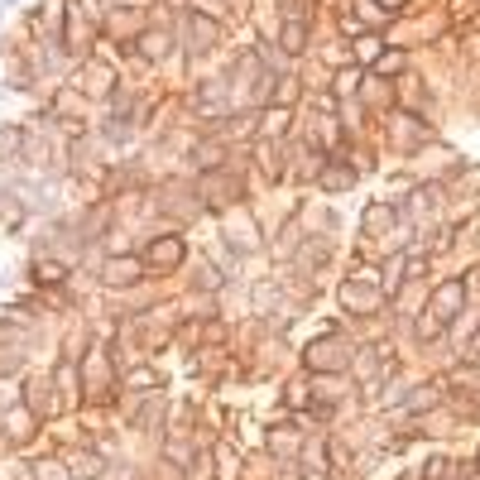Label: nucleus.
Returning a JSON list of instances; mask_svg holds the SVG:
<instances>
[{
    "mask_svg": "<svg viewBox=\"0 0 480 480\" xmlns=\"http://www.w3.org/2000/svg\"><path fill=\"white\" fill-rule=\"evenodd\" d=\"M183 260V245L173 240V236H164V240H154L149 245V265H159V269H173Z\"/></svg>",
    "mask_w": 480,
    "mask_h": 480,
    "instance_id": "f257e3e1",
    "label": "nucleus"
},
{
    "mask_svg": "<svg viewBox=\"0 0 480 480\" xmlns=\"http://www.w3.org/2000/svg\"><path fill=\"white\" fill-rule=\"evenodd\" d=\"M307 361H312V370H341V365H346V351H341L336 341H327V346H312Z\"/></svg>",
    "mask_w": 480,
    "mask_h": 480,
    "instance_id": "f03ea898",
    "label": "nucleus"
},
{
    "mask_svg": "<svg viewBox=\"0 0 480 480\" xmlns=\"http://www.w3.org/2000/svg\"><path fill=\"white\" fill-rule=\"evenodd\" d=\"M461 293H466L461 284H447V288H437V298H432V303H437V312H432V317H452V312L461 307Z\"/></svg>",
    "mask_w": 480,
    "mask_h": 480,
    "instance_id": "7ed1b4c3",
    "label": "nucleus"
},
{
    "mask_svg": "<svg viewBox=\"0 0 480 480\" xmlns=\"http://www.w3.org/2000/svg\"><path fill=\"white\" fill-rule=\"evenodd\" d=\"M140 279V265L135 260H111L106 265V284H135Z\"/></svg>",
    "mask_w": 480,
    "mask_h": 480,
    "instance_id": "20e7f679",
    "label": "nucleus"
},
{
    "mask_svg": "<svg viewBox=\"0 0 480 480\" xmlns=\"http://www.w3.org/2000/svg\"><path fill=\"white\" fill-rule=\"evenodd\" d=\"M73 476H77V480L101 476V461H96V457H77V461H73Z\"/></svg>",
    "mask_w": 480,
    "mask_h": 480,
    "instance_id": "39448f33",
    "label": "nucleus"
},
{
    "mask_svg": "<svg viewBox=\"0 0 480 480\" xmlns=\"http://www.w3.org/2000/svg\"><path fill=\"white\" fill-rule=\"evenodd\" d=\"M303 39H307V29H303V24H288V29H284V48H288V53H303Z\"/></svg>",
    "mask_w": 480,
    "mask_h": 480,
    "instance_id": "423d86ee",
    "label": "nucleus"
},
{
    "mask_svg": "<svg viewBox=\"0 0 480 480\" xmlns=\"http://www.w3.org/2000/svg\"><path fill=\"white\" fill-rule=\"evenodd\" d=\"M144 53H149V58L169 53V34H164V39H159V34H149V39H144Z\"/></svg>",
    "mask_w": 480,
    "mask_h": 480,
    "instance_id": "0eeeda50",
    "label": "nucleus"
},
{
    "mask_svg": "<svg viewBox=\"0 0 480 480\" xmlns=\"http://www.w3.org/2000/svg\"><path fill=\"white\" fill-rule=\"evenodd\" d=\"M284 125H288V111H284V106L265 115V130H269V135H274V130H284Z\"/></svg>",
    "mask_w": 480,
    "mask_h": 480,
    "instance_id": "6e6552de",
    "label": "nucleus"
},
{
    "mask_svg": "<svg viewBox=\"0 0 480 480\" xmlns=\"http://www.w3.org/2000/svg\"><path fill=\"white\" fill-rule=\"evenodd\" d=\"M192 34H197V44H211V39H216V24H202V19H197Z\"/></svg>",
    "mask_w": 480,
    "mask_h": 480,
    "instance_id": "1a4fd4ad",
    "label": "nucleus"
},
{
    "mask_svg": "<svg viewBox=\"0 0 480 480\" xmlns=\"http://www.w3.org/2000/svg\"><path fill=\"white\" fill-rule=\"evenodd\" d=\"M356 82H361V73H341V77H336V92H351Z\"/></svg>",
    "mask_w": 480,
    "mask_h": 480,
    "instance_id": "9d476101",
    "label": "nucleus"
},
{
    "mask_svg": "<svg viewBox=\"0 0 480 480\" xmlns=\"http://www.w3.org/2000/svg\"><path fill=\"white\" fill-rule=\"evenodd\" d=\"M365 221H370V231H375V226H384V221H389V207H375V211H370Z\"/></svg>",
    "mask_w": 480,
    "mask_h": 480,
    "instance_id": "9b49d317",
    "label": "nucleus"
},
{
    "mask_svg": "<svg viewBox=\"0 0 480 480\" xmlns=\"http://www.w3.org/2000/svg\"><path fill=\"white\" fill-rule=\"evenodd\" d=\"M15 144H19V135H15V130H5V135H0V154H10Z\"/></svg>",
    "mask_w": 480,
    "mask_h": 480,
    "instance_id": "f8f14e48",
    "label": "nucleus"
},
{
    "mask_svg": "<svg viewBox=\"0 0 480 480\" xmlns=\"http://www.w3.org/2000/svg\"><path fill=\"white\" fill-rule=\"evenodd\" d=\"M442 471H447V461H428V471H423V476H428V480H442Z\"/></svg>",
    "mask_w": 480,
    "mask_h": 480,
    "instance_id": "ddd939ff",
    "label": "nucleus"
},
{
    "mask_svg": "<svg viewBox=\"0 0 480 480\" xmlns=\"http://www.w3.org/2000/svg\"><path fill=\"white\" fill-rule=\"evenodd\" d=\"M389 5H399V0H389Z\"/></svg>",
    "mask_w": 480,
    "mask_h": 480,
    "instance_id": "4468645a",
    "label": "nucleus"
}]
</instances>
